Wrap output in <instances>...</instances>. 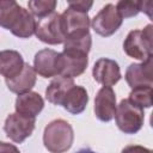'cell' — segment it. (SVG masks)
Instances as JSON below:
<instances>
[{"label":"cell","instance_id":"21","mask_svg":"<svg viewBox=\"0 0 153 153\" xmlns=\"http://www.w3.org/2000/svg\"><path fill=\"white\" fill-rule=\"evenodd\" d=\"M29 12L32 16L42 18L55 12L56 1L55 0H31L27 2Z\"/></svg>","mask_w":153,"mask_h":153},{"label":"cell","instance_id":"19","mask_svg":"<svg viewBox=\"0 0 153 153\" xmlns=\"http://www.w3.org/2000/svg\"><path fill=\"white\" fill-rule=\"evenodd\" d=\"M91 45H92V37L90 33L76 37H69L66 38L65 41L63 51H76L88 55L91 50Z\"/></svg>","mask_w":153,"mask_h":153},{"label":"cell","instance_id":"7","mask_svg":"<svg viewBox=\"0 0 153 153\" xmlns=\"http://www.w3.org/2000/svg\"><path fill=\"white\" fill-rule=\"evenodd\" d=\"M90 25L91 22L87 13L79 12L68 7L61 14V26L66 38L90 33Z\"/></svg>","mask_w":153,"mask_h":153},{"label":"cell","instance_id":"16","mask_svg":"<svg viewBox=\"0 0 153 153\" xmlns=\"http://www.w3.org/2000/svg\"><path fill=\"white\" fill-rule=\"evenodd\" d=\"M23 56L16 50L0 51V74L5 79H12L17 76L24 68Z\"/></svg>","mask_w":153,"mask_h":153},{"label":"cell","instance_id":"1","mask_svg":"<svg viewBox=\"0 0 153 153\" xmlns=\"http://www.w3.org/2000/svg\"><path fill=\"white\" fill-rule=\"evenodd\" d=\"M74 141V131L72 126L65 120H54L47 124L43 131L44 147L50 153L67 152Z\"/></svg>","mask_w":153,"mask_h":153},{"label":"cell","instance_id":"13","mask_svg":"<svg viewBox=\"0 0 153 153\" xmlns=\"http://www.w3.org/2000/svg\"><path fill=\"white\" fill-rule=\"evenodd\" d=\"M14 108L17 114L19 115H23L30 118H36V116L44 108V100L39 93L30 91L26 93L18 94Z\"/></svg>","mask_w":153,"mask_h":153},{"label":"cell","instance_id":"6","mask_svg":"<svg viewBox=\"0 0 153 153\" xmlns=\"http://www.w3.org/2000/svg\"><path fill=\"white\" fill-rule=\"evenodd\" d=\"M36 120L25 117L19 114H10L4 124V130L6 133V136L11 139L13 142L22 143L25 139L31 136L33 129H35Z\"/></svg>","mask_w":153,"mask_h":153},{"label":"cell","instance_id":"14","mask_svg":"<svg viewBox=\"0 0 153 153\" xmlns=\"http://www.w3.org/2000/svg\"><path fill=\"white\" fill-rule=\"evenodd\" d=\"M7 88L13 93H26L30 92L31 88L36 84V72L32 66L29 63L24 65L23 71L12 79H5Z\"/></svg>","mask_w":153,"mask_h":153},{"label":"cell","instance_id":"22","mask_svg":"<svg viewBox=\"0 0 153 153\" xmlns=\"http://www.w3.org/2000/svg\"><path fill=\"white\" fill-rule=\"evenodd\" d=\"M116 10L120 13V16L123 18H130L135 17L140 12V1L134 0H121L116 4Z\"/></svg>","mask_w":153,"mask_h":153},{"label":"cell","instance_id":"17","mask_svg":"<svg viewBox=\"0 0 153 153\" xmlns=\"http://www.w3.org/2000/svg\"><path fill=\"white\" fill-rule=\"evenodd\" d=\"M87 103H88V94L86 88L79 85H74L68 91L61 106H63V109L67 110L68 112L73 115H78L85 110Z\"/></svg>","mask_w":153,"mask_h":153},{"label":"cell","instance_id":"25","mask_svg":"<svg viewBox=\"0 0 153 153\" xmlns=\"http://www.w3.org/2000/svg\"><path fill=\"white\" fill-rule=\"evenodd\" d=\"M0 153H20V152L14 145L0 141Z\"/></svg>","mask_w":153,"mask_h":153},{"label":"cell","instance_id":"20","mask_svg":"<svg viewBox=\"0 0 153 153\" xmlns=\"http://www.w3.org/2000/svg\"><path fill=\"white\" fill-rule=\"evenodd\" d=\"M152 96H153L152 86H141L133 88L130 91L128 100L143 110V108L152 106Z\"/></svg>","mask_w":153,"mask_h":153},{"label":"cell","instance_id":"23","mask_svg":"<svg viewBox=\"0 0 153 153\" xmlns=\"http://www.w3.org/2000/svg\"><path fill=\"white\" fill-rule=\"evenodd\" d=\"M93 5V1H85V0H79V1H68V7L79 12L87 13Z\"/></svg>","mask_w":153,"mask_h":153},{"label":"cell","instance_id":"10","mask_svg":"<svg viewBox=\"0 0 153 153\" xmlns=\"http://www.w3.org/2000/svg\"><path fill=\"white\" fill-rule=\"evenodd\" d=\"M116 94L112 87L103 86L94 98V115L102 122H110L116 111Z\"/></svg>","mask_w":153,"mask_h":153},{"label":"cell","instance_id":"11","mask_svg":"<svg viewBox=\"0 0 153 153\" xmlns=\"http://www.w3.org/2000/svg\"><path fill=\"white\" fill-rule=\"evenodd\" d=\"M92 75L93 79L100 85L111 87L121 79L120 66L115 60L102 57L96 61L92 68Z\"/></svg>","mask_w":153,"mask_h":153},{"label":"cell","instance_id":"8","mask_svg":"<svg viewBox=\"0 0 153 153\" xmlns=\"http://www.w3.org/2000/svg\"><path fill=\"white\" fill-rule=\"evenodd\" d=\"M88 65L87 54L76 51L59 53V75L75 78L81 75Z\"/></svg>","mask_w":153,"mask_h":153},{"label":"cell","instance_id":"2","mask_svg":"<svg viewBox=\"0 0 153 153\" xmlns=\"http://www.w3.org/2000/svg\"><path fill=\"white\" fill-rule=\"evenodd\" d=\"M152 24H148L143 30H131L123 42V50L128 56L143 62L152 56Z\"/></svg>","mask_w":153,"mask_h":153},{"label":"cell","instance_id":"3","mask_svg":"<svg viewBox=\"0 0 153 153\" xmlns=\"http://www.w3.org/2000/svg\"><path fill=\"white\" fill-rule=\"evenodd\" d=\"M114 117L121 131L124 134H135L143 126L145 112L128 99H122L116 106Z\"/></svg>","mask_w":153,"mask_h":153},{"label":"cell","instance_id":"4","mask_svg":"<svg viewBox=\"0 0 153 153\" xmlns=\"http://www.w3.org/2000/svg\"><path fill=\"white\" fill-rule=\"evenodd\" d=\"M35 35L39 41L47 44L65 43L66 37L61 26V14L53 12L48 16L38 18L35 25Z\"/></svg>","mask_w":153,"mask_h":153},{"label":"cell","instance_id":"15","mask_svg":"<svg viewBox=\"0 0 153 153\" xmlns=\"http://www.w3.org/2000/svg\"><path fill=\"white\" fill-rule=\"evenodd\" d=\"M75 84L72 78L57 75L50 81V84L45 88V98L54 105H62L68 91Z\"/></svg>","mask_w":153,"mask_h":153},{"label":"cell","instance_id":"26","mask_svg":"<svg viewBox=\"0 0 153 153\" xmlns=\"http://www.w3.org/2000/svg\"><path fill=\"white\" fill-rule=\"evenodd\" d=\"M75 153H96V152L92 151V149H90V148H81V149H79Z\"/></svg>","mask_w":153,"mask_h":153},{"label":"cell","instance_id":"18","mask_svg":"<svg viewBox=\"0 0 153 153\" xmlns=\"http://www.w3.org/2000/svg\"><path fill=\"white\" fill-rule=\"evenodd\" d=\"M23 12L24 7L13 0L0 1V26L12 31L19 22Z\"/></svg>","mask_w":153,"mask_h":153},{"label":"cell","instance_id":"12","mask_svg":"<svg viewBox=\"0 0 153 153\" xmlns=\"http://www.w3.org/2000/svg\"><path fill=\"white\" fill-rule=\"evenodd\" d=\"M33 69L43 78L59 75V53L53 49H42L36 53Z\"/></svg>","mask_w":153,"mask_h":153},{"label":"cell","instance_id":"9","mask_svg":"<svg viewBox=\"0 0 153 153\" xmlns=\"http://www.w3.org/2000/svg\"><path fill=\"white\" fill-rule=\"evenodd\" d=\"M126 81L130 88L152 86L153 84V60L152 56L141 63H131L126 71Z\"/></svg>","mask_w":153,"mask_h":153},{"label":"cell","instance_id":"5","mask_svg":"<svg viewBox=\"0 0 153 153\" xmlns=\"http://www.w3.org/2000/svg\"><path fill=\"white\" fill-rule=\"evenodd\" d=\"M122 17L117 12L115 5L106 4L99 10V12L93 17L91 26L96 33L103 37H109L114 35L122 25Z\"/></svg>","mask_w":153,"mask_h":153},{"label":"cell","instance_id":"24","mask_svg":"<svg viewBox=\"0 0 153 153\" xmlns=\"http://www.w3.org/2000/svg\"><path fill=\"white\" fill-rule=\"evenodd\" d=\"M121 153H152V151L140 145H128L122 149Z\"/></svg>","mask_w":153,"mask_h":153}]
</instances>
